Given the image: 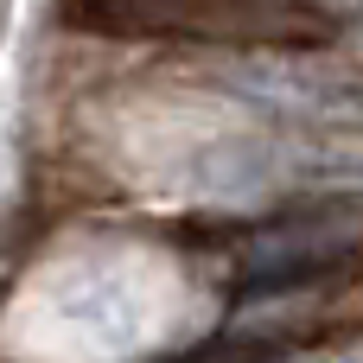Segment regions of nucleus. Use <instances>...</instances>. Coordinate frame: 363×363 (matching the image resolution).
Wrapping results in <instances>:
<instances>
[{"label": "nucleus", "mask_w": 363, "mask_h": 363, "mask_svg": "<svg viewBox=\"0 0 363 363\" xmlns=\"http://www.w3.org/2000/svg\"><path fill=\"white\" fill-rule=\"evenodd\" d=\"M57 19L96 38H185L268 51H319L345 32V19L319 0H57Z\"/></svg>", "instance_id": "nucleus-1"}]
</instances>
